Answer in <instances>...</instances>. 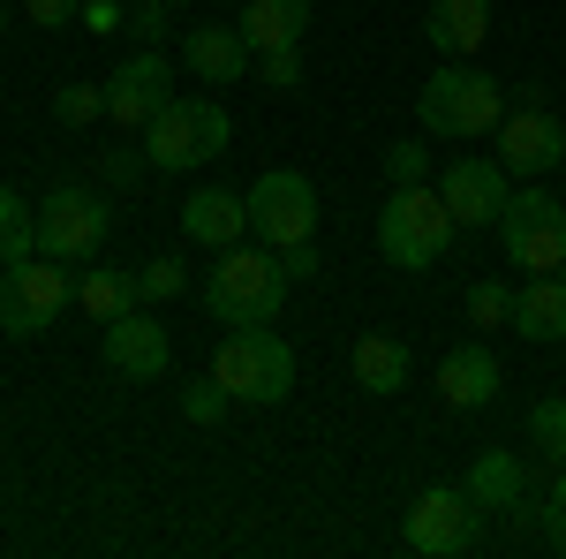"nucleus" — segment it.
Returning a JSON list of instances; mask_svg holds the SVG:
<instances>
[{"mask_svg": "<svg viewBox=\"0 0 566 559\" xmlns=\"http://www.w3.org/2000/svg\"><path fill=\"white\" fill-rule=\"evenodd\" d=\"M416 122H423V136H446V144L491 136L506 122V84L476 61H438V76L416 91Z\"/></svg>", "mask_w": 566, "mask_h": 559, "instance_id": "1", "label": "nucleus"}, {"mask_svg": "<svg viewBox=\"0 0 566 559\" xmlns=\"http://www.w3.org/2000/svg\"><path fill=\"white\" fill-rule=\"evenodd\" d=\"M287 265L280 250H264V242H234V250H219L212 280H205V310H212L219 325H272L280 318V302H287Z\"/></svg>", "mask_w": 566, "mask_h": 559, "instance_id": "2", "label": "nucleus"}, {"mask_svg": "<svg viewBox=\"0 0 566 559\" xmlns=\"http://www.w3.org/2000/svg\"><path fill=\"white\" fill-rule=\"evenodd\" d=\"M453 235H461V219L446 213V197H438L431 182H400L386 197V213H378V250L400 272H431Z\"/></svg>", "mask_w": 566, "mask_h": 559, "instance_id": "3", "label": "nucleus"}, {"mask_svg": "<svg viewBox=\"0 0 566 559\" xmlns=\"http://www.w3.org/2000/svg\"><path fill=\"white\" fill-rule=\"evenodd\" d=\"M212 379L227 386V401H258L280 408L295 393V348L280 341L272 325H227V341L212 355Z\"/></svg>", "mask_w": 566, "mask_h": 559, "instance_id": "4", "label": "nucleus"}, {"mask_svg": "<svg viewBox=\"0 0 566 559\" xmlns=\"http://www.w3.org/2000/svg\"><path fill=\"white\" fill-rule=\"evenodd\" d=\"M234 144V122H227V106L219 99H167L159 114H151V130H144V159L151 167H167V174H181V167H205V159H219Z\"/></svg>", "mask_w": 566, "mask_h": 559, "instance_id": "5", "label": "nucleus"}, {"mask_svg": "<svg viewBox=\"0 0 566 559\" xmlns=\"http://www.w3.org/2000/svg\"><path fill=\"white\" fill-rule=\"evenodd\" d=\"M61 310H76V280H69V265L53 258H23V265H0V333H15V341H31L45 333Z\"/></svg>", "mask_w": 566, "mask_h": 559, "instance_id": "6", "label": "nucleus"}, {"mask_svg": "<svg viewBox=\"0 0 566 559\" xmlns=\"http://www.w3.org/2000/svg\"><path fill=\"white\" fill-rule=\"evenodd\" d=\"M317 189H310V174L295 167H272L250 182V235H258L264 250H295V242H310L317 235Z\"/></svg>", "mask_w": 566, "mask_h": 559, "instance_id": "7", "label": "nucleus"}, {"mask_svg": "<svg viewBox=\"0 0 566 559\" xmlns=\"http://www.w3.org/2000/svg\"><path fill=\"white\" fill-rule=\"evenodd\" d=\"M98 242H106V205L76 189V182H61V189H45L39 205V250L61 265H91L98 258Z\"/></svg>", "mask_w": 566, "mask_h": 559, "instance_id": "8", "label": "nucleus"}, {"mask_svg": "<svg viewBox=\"0 0 566 559\" xmlns=\"http://www.w3.org/2000/svg\"><path fill=\"white\" fill-rule=\"evenodd\" d=\"M491 136H499V167L522 174V182H544L566 159V122L552 114V99H522Z\"/></svg>", "mask_w": 566, "mask_h": 559, "instance_id": "9", "label": "nucleus"}, {"mask_svg": "<svg viewBox=\"0 0 566 559\" xmlns=\"http://www.w3.org/2000/svg\"><path fill=\"white\" fill-rule=\"evenodd\" d=\"M175 99V61L159 45H136L129 61L106 76V122L114 130H151V114Z\"/></svg>", "mask_w": 566, "mask_h": 559, "instance_id": "10", "label": "nucleus"}, {"mask_svg": "<svg viewBox=\"0 0 566 559\" xmlns=\"http://www.w3.org/2000/svg\"><path fill=\"white\" fill-rule=\"evenodd\" d=\"M408 552L423 559H446V552H469L476 545V499H469V484L453 491V484H431L416 507H408Z\"/></svg>", "mask_w": 566, "mask_h": 559, "instance_id": "11", "label": "nucleus"}, {"mask_svg": "<svg viewBox=\"0 0 566 559\" xmlns=\"http://www.w3.org/2000/svg\"><path fill=\"white\" fill-rule=\"evenodd\" d=\"M438 197H446V213L461 219V227H499V213H506L514 189H506V167H499V159H476V152H469V159L446 167Z\"/></svg>", "mask_w": 566, "mask_h": 559, "instance_id": "12", "label": "nucleus"}, {"mask_svg": "<svg viewBox=\"0 0 566 559\" xmlns=\"http://www.w3.org/2000/svg\"><path fill=\"white\" fill-rule=\"evenodd\" d=\"M106 363H114L122 379H167L175 341H167V325L136 302V310H122V318H106Z\"/></svg>", "mask_w": 566, "mask_h": 559, "instance_id": "13", "label": "nucleus"}, {"mask_svg": "<svg viewBox=\"0 0 566 559\" xmlns=\"http://www.w3.org/2000/svg\"><path fill=\"white\" fill-rule=\"evenodd\" d=\"M250 61H258V53H250V39H242L234 23H189V31H181V69L205 76V84H242Z\"/></svg>", "mask_w": 566, "mask_h": 559, "instance_id": "14", "label": "nucleus"}, {"mask_svg": "<svg viewBox=\"0 0 566 559\" xmlns=\"http://www.w3.org/2000/svg\"><path fill=\"white\" fill-rule=\"evenodd\" d=\"M499 386H506V371H499V355L483 341H461V348L438 355V401L446 408H483Z\"/></svg>", "mask_w": 566, "mask_h": 559, "instance_id": "15", "label": "nucleus"}, {"mask_svg": "<svg viewBox=\"0 0 566 559\" xmlns=\"http://www.w3.org/2000/svg\"><path fill=\"white\" fill-rule=\"evenodd\" d=\"M181 235L189 242H205V250H234L242 235H250V197H234V189H197V197H181Z\"/></svg>", "mask_w": 566, "mask_h": 559, "instance_id": "16", "label": "nucleus"}, {"mask_svg": "<svg viewBox=\"0 0 566 559\" xmlns=\"http://www.w3.org/2000/svg\"><path fill=\"white\" fill-rule=\"evenodd\" d=\"M423 39L438 45V61H476V45L491 39V0H431Z\"/></svg>", "mask_w": 566, "mask_h": 559, "instance_id": "17", "label": "nucleus"}, {"mask_svg": "<svg viewBox=\"0 0 566 559\" xmlns=\"http://www.w3.org/2000/svg\"><path fill=\"white\" fill-rule=\"evenodd\" d=\"M522 341H536V348H552V341H566V280L559 272H536L528 288H514V318H506Z\"/></svg>", "mask_w": 566, "mask_h": 559, "instance_id": "18", "label": "nucleus"}, {"mask_svg": "<svg viewBox=\"0 0 566 559\" xmlns=\"http://www.w3.org/2000/svg\"><path fill=\"white\" fill-rule=\"evenodd\" d=\"M250 53H280V45L310 39V0H242V23H234Z\"/></svg>", "mask_w": 566, "mask_h": 559, "instance_id": "19", "label": "nucleus"}, {"mask_svg": "<svg viewBox=\"0 0 566 559\" xmlns=\"http://www.w3.org/2000/svg\"><path fill=\"white\" fill-rule=\"evenodd\" d=\"M528 476L522 462L506 454V446H491V454H476V469H469V499H476L483 515H506V507H522Z\"/></svg>", "mask_w": 566, "mask_h": 559, "instance_id": "20", "label": "nucleus"}, {"mask_svg": "<svg viewBox=\"0 0 566 559\" xmlns=\"http://www.w3.org/2000/svg\"><path fill=\"white\" fill-rule=\"evenodd\" d=\"M348 363H355V386H363V393H378V401H392V393L408 386V348L386 341V333H363Z\"/></svg>", "mask_w": 566, "mask_h": 559, "instance_id": "21", "label": "nucleus"}, {"mask_svg": "<svg viewBox=\"0 0 566 559\" xmlns=\"http://www.w3.org/2000/svg\"><path fill=\"white\" fill-rule=\"evenodd\" d=\"M506 235V258L522 265L528 280L536 272H566V227H499Z\"/></svg>", "mask_w": 566, "mask_h": 559, "instance_id": "22", "label": "nucleus"}, {"mask_svg": "<svg viewBox=\"0 0 566 559\" xmlns=\"http://www.w3.org/2000/svg\"><path fill=\"white\" fill-rule=\"evenodd\" d=\"M76 302H84V318H98V325H106V318L136 310V302H144V288H136V272H114V265H106V272H84V280H76Z\"/></svg>", "mask_w": 566, "mask_h": 559, "instance_id": "23", "label": "nucleus"}, {"mask_svg": "<svg viewBox=\"0 0 566 559\" xmlns=\"http://www.w3.org/2000/svg\"><path fill=\"white\" fill-rule=\"evenodd\" d=\"M39 258V213H23L15 189H0V265Z\"/></svg>", "mask_w": 566, "mask_h": 559, "instance_id": "24", "label": "nucleus"}, {"mask_svg": "<svg viewBox=\"0 0 566 559\" xmlns=\"http://www.w3.org/2000/svg\"><path fill=\"white\" fill-rule=\"evenodd\" d=\"M499 227H566V205L552 197V189H544V182H522V189L506 197Z\"/></svg>", "mask_w": 566, "mask_h": 559, "instance_id": "25", "label": "nucleus"}, {"mask_svg": "<svg viewBox=\"0 0 566 559\" xmlns=\"http://www.w3.org/2000/svg\"><path fill=\"white\" fill-rule=\"evenodd\" d=\"M461 310H469L476 333H499V325L514 318V296H506V280H476V288L461 296Z\"/></svg>", "mask_w": 566, "mask_h": 559, "instance_id": "26", "label": "nucleus"}, {"mask_svg": "<svg viewBox=\"0 0 566 559\" xmlns=\"http://www.w3.org/2000/svg\"><path fill=\"white\" fill-rule=\"evenodd\" d=\"M106 114V84H61L53 91V122H69V130H91Z\"/></svg>", "mask_w": 566, "mask_h": 559, "instance_id": "27", "label": "nucleus"}, {"mask_svg": "<svg viewBox=\"0 0 566 559\" xmlns=\"http://www.w3.org/2000/svg\"><path fill=\"white\" fill-rule=\"evenodd\" d=\"M528 438H536V446H544L552 462H566V401H559V393L528 408Z\"/></svg>", "mask_w": 566, "mask_h": 559, "instance_id": "28", "label": "nucleus"}, {"mask_svg": "<svg viewBox=\"0 0 566 559\" xmlns=\"http://www.w3.org/2000/svg\"><path fill=\"white\" fill-rule=\"evenodd\" d=\"M136 288H144V302H175L181 288H189V272H181V258H144Z\"/></svg>", "mask_w": 566, "mask_h": 559, "instance_id": "29", "label": "nucleus"}, {"mask_svg": "<svg viewBox=\"0 0 566 559\" xmlns=\"http://www.w3.org/2000/svg\"><path fill=\"white\" fill-rule=\"evenodd\" d=\"M264 91H303V45H280V53H258Z\"/></svg>", "mask_w": 566, "mask_h": 559, "instance_id": "30", "label": "nucleus"}, {"mask_svg": "<svg viewBox=\"0 0 566 559\" xmlns=\"http://www.w3.org/2000/svg\"><path fill=\"white\" fill-rule=\"evenodd\" d=\"M181 416H189V424H219V416H227V386H219V379H197V386L181 393Z\"/></svg>", "mask_w": 566, "mask_h": 559, "instance_id": "31", "label": "nucleus"}, {"mask_svg": "<svg viewBox=\"0 0 566 559\" xmlns=\"http://www.w3.org/2000/svg\"><path fill=\"white\" fill-rule=\"evenodd\" d=\"M386 182L400 189V182H431V152L423 144H392L386 152Z\"/></svg>", "mask_w": 566, "mask_h": 559, "instance_id": "32", "label": "nucleus"}, {"mask_svg": "<svg viewBox=\"0 0 566 559\" xmlns=\"http://www.w3.org/2000/svg\"><path fill=\"white\" fill-rule=\"evenodd\" d=\"M76 15H84V0H23V23H39V31H61Z\"/></svg>", "mask_w": 566, "mask_h": 559, "instance_id": "33", "label": "nucleus"}, {"mask_svg": "<svg viewBox=\"0 0 566 559\" xmlns=\"http://www.w3.org/2000/svg\"><path fill=\"white\" fill-rule=\"evenodd\" d=\"M544 529H552V545L566 552V462H559V484H552V507H544Z\"/></svg>", "mask_w": 566, "mask_h": 559, "instance_id": "34", "label": "nucleus"}, {"mask_svg": "<svg viewBox=\"0 0 566 559\" xmlns=\"http://www.w3.org/2000/svg\"><path fill=\"white\" fill-rule=\"evenodd\" d=\"M84 31H122V0H84Z\"/></svg>", "mask_w": 566, "mask_h": 559, "instance_id": "35", "label": "nucleus"}, {"mask_svg": "<svg viewBox=\"0 0 566 559\" xmlns=\"http://www.w3.org/2000/svg\"><path fill=\"white\" fill-rule=\"evenodd\" d=\"M129 31H136V39H144V45H159V31H167V8H144V0H136Z\"/></svg>", "mask_w": 566, "mask_h": 559, "instance_id": "36", "label": "nucleus"}, {"mask_svg": "<svg viewBox=\"0 0 566 559\" xmlns=\"http://www.w3.org/2000/svg\"><path fill=\"white\" fill-rule=\"evenodd\" d=\"M280 265H287V280H310V272H317V250L295 242V250H280Z\"/></svg>", "mask_w": 566, "mask_h": 559, "instance_id": "37", "label": "nucleus"}, {"mask_svg": "<svg viewBox=\"0 0 566 559\" xmlns=\"http://www.w3.org/2000/svg\"><path fill=\"white\" fill-rule=\"evenodd\" d=\"M8 23H15V15H8V0H0V39H8Z\"/></svg>", "mask_w": 566, "mask_h": 559, "instance_id": "38", "label": "nucleus"}, {"mask_svg": "<svg viewBox=\"0 0 566 559\" xmlns=\"http://www.w3.org/2000/svg\"><path fill=\"white\" fill-rule=\"evenodd\" d=\"M144 8H181V0H144Z\"/></svg>", "mask_w": 566, "mask_h": 559, "instance_id": "39", "label": "nucleus"}, {"mask_svg": "<svg viewBox=\"0 0 566 559\" xmlns=\"http://www.w3.org/2000/svg\"><path fill=\"white\" fill-rule=\"evenodd\" d=\"M234 8H242V0H234Z\"/></svg>", "mask_w": 566, "mask_h": 559, "instance_id": "40", "label": "nucleus"}]
</instances>
